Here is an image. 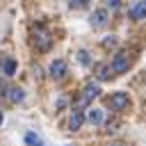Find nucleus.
Returning <instances> with one entry per match:
<instances>
[{"label": "nucleus", "mask_w": 146, "mask_h": 146, "mask_svg": "<svg viewBox=\"0 0 146 146\" xmlns=\"http://www.w3.org/2000/svg\"><path fill=\"white\" fill-rule=\"evenodd\" d=\"M80 62H82V64H89V57H87V52H80Z\"/></svg>", "instance_id": "4468645a"}, {"label": "nucleus", "mask_w": 146, "mask_h": 146, "mask_svg": "<svg viewBox=\"0 0 146 146\" xmlns=\"http://www.w3.org/2000/svg\"><path fill=\"white\" fill-rule=\"evenodd\" d=\"M107 5H110L112 9H116V7H119V0H107Z\"/></svg>", "instance_id": "2eb2a0df"}, {"label": "nucleus", "mask_w": 146, "mask_h": 146, "mask_svg": "<svg viewBox=\"0 0 146 146\" xmlns=\"http://www.w3.org/2000/svg\"><path fill=\"white\" fill-rule=\"evenodd\" d=\"M7 98H9L11 103H21V100L25 98V94H23L21 87H11V89H7Z\"/></svg>", "instance_id": "1a4fd4ad"}, {"label": "nucleus", "mask_w": 146, "mask_h": 146, "mask_svg": "<svg viewBox=\"0 0 146 146\" xmlns=\"http://www.w3.org/2000/svg\"><path fill=\"white\" fill-rule=\"evenodd\" d=\"M2 71H5V75H14V73H16V62H14V59H5Z\"/></svg>", "instance_id": "9b49d317"}, {"label": "nucleus", "mask_w": 146, "mask_h": 146, "mask_svg": "<svg viewBox=\"0 0 146 146\" xmlns=\"http://www.w3.org/2000/svg\"><path fill=\"white\" fill-rule=\"evenodd\" d=\"M128 66H130L128 55H125V52H119V55L114 57V62H112V73H125Z\"/></svg>", "instance_id": "f257e3e1"}, {"label": "nucleus", "mask_w": 146, "mask_h": 146, "mask_svg": "<svg viewBox=\"0 0 146 146\" xmlns=\"http://www.w3.org/2000/svg\"><path fill=\"white\" fill-rule=\"evenodd\" d=\"M34 43H36L39 50H48V48H50V36H48V32L36 30V32H34Z\"/></svg>", "instance_id": "20e7f679"}, {"label": "nucleus", "mask_w": 146, "mask_h": 146, "mask_svg": "<svg viewBox=\"0 0 146 146\" xmlns=\"http://www.w3.org/2000/svg\"><path fill=\"white\" fill-rule=\"evenodd\" d=\"M105 23H107V9H96L91 14V25L94 27H105Z\"/></svg>", "instance_id": "39448f33"}, {"label": "nucleus", "mask_w": 146, "mask_h": 146, "mask_svg": "<svg viewBox=\"0 0 146 146\" xmlns=\"http://www.w3.org/2000/svg\"><path fill=\"white\" fill-rule=\"evenodd\" d=\"M87 119H89L91 123H100V121H103V112H100V110H89Z\"/></svg>", "instance_id": "f8f14e48"}, {"label": "nucleus", "mask_w": 146, "mask_h": 146, "mask_svg": "<svg viewBox=\"0 0 146 146\" xmlns=\"http://www.w3.org/2000/svg\"><path fill=\"white\" fill-rule=\"evenodd\" d=\"M82 123H84V114H82L80 110H73V114H71V119H68V128H71V130H80Z\"/></svg>", "instance_id": "423d86ee"}, {"label": "nucleus", "mask_w": 146, "mask_h": 146, "mask_svg": "<svg viewBox=\"0 0 146 146\" xmlns=\"http://www.w3.org/2000/svg\"><path fill=\"white\" fill-rule=\"evenodd\" d=\"M98 94H100L98 84H87V87H84V94H82V103H89V100L98 98Z\"/></svg>", "instance_id": "6e6552de"}, {"label": "nucleus", "mask_w": 146, "mask_h": 146, "mask_svg": "<svg viewBox=\"0 0 146 146\" xmlns=\"http://www.w3.org/2000/svg\"><path fill=\"white\" fill-rule=\"evenodd\" d=\"M132 18L135 21H144L146 18V0H137L132 7Z\"/></svg>", "instance_id": "0eeeda50"}, {"label": "nucleus", "mask_w": 146, "mask_h": 146, "mask_svg": "<svg viewBox=\"0 0 146 146\" xmlns=\"http://www.w3.org/2000/svg\"><path fill=\"white\" fill-rule=\"evenodd\" d=\"M128 105H130V98H128L125 91H114L112 94V107L114 110H125Z\"/></svg>", "instance_id": "f03ea898"}, {"label": "nucleus", "mask_w": 146, "mask_h": 146, "mask_svg": "<svg viewBox=\"0 0 146 146\" xmlns=\"http://www.w3.org/2000/svg\"><path fill=\"white\" fill-rule=\"evenodd\" d=\"M0 125H2V114H0Z\"/></svg>", "instance_id": "dca6fc26"}, {"label": "nucleus", "mask_w": 146, "mask_h": 146, "mask_svg": "<svg viewBox=\"0 0 146 146\" xmlns=\"http://www.w3.org/2000/svg\"><path fill=\"white\" fill-rule=\"evenodd\" d=\"M110 71H112V68H110L107 64H98V66H96V75H98V80H107V78H110Z\"/></svg>", "instance_id": "9d476101"}, {"label": "nucleus", "mask_w": 146, "mask_h": 146, "mask_svg": "<svg viewBox=\"0 0 146 146\" xmlns=\"http://www.w3.org/2000/svg\"><path fill=\"white\" fill-rule=\"evenodd\" d=\"M25 144H27V146H41V139H39L34 132H27V135H25Z\"/></svg>", "instance_id": "ddd939ff"}, {"label": "nucleus", "mask_w": 146, "mask_h": 146, "mask_svg": "<svg viewBox=\"0 0 146 146\" xmlns=\"http://www.w3.org/2000/svg\"><path fill=\"white\" fill-rule=\"evenodd\" d=\"M64 75H66V62H64V59H55V62L50 64V78L62 80Z\"/></svg>", "instance_id": "7ed1b4c3"}]
</instances>
